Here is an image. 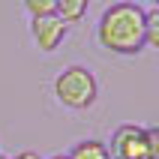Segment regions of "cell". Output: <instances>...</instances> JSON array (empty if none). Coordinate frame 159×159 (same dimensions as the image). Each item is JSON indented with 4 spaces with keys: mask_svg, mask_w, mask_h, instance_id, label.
I'll list each match as a JSON object with an SVG mask.
<instances>
[{
    "mask_svg": "<svg viewBox=\"0 0 159 159\" xmlns=\"http://www.w3.org/2000/svg\"><path fill=\"white\" fill-rule=\"evenodd\" d=\"M96 42L120 57H135L147 48L144 42V6L135 0H117L102 9L96 21Z\"/></svg>",
    "mask_w": 159,
    "mask_h": 159,
    "instance_id": "obj_1",
    "label": "cell"
},
{
    "mask_svg": "<svg viewBox=\"0 0 159 159\" xmlns=\"http://www.w3.org/2000/svg\"><path fill=\"white\" fill-rule=\"evenodd\" d=\"M51 93L66 111H87L99 99V81L84 63H69L54 75Z\"/></svg>",
    "mask_w": 159,
    "mask_h": 159,
    "instance_id": "obj_2",
    "label": "cell"
},
{
    "mask_svg": "<svg viewBox=\"0 0 159 159\" xmlns=\"http://www.w3.org/2000/svg\"><path fill=\"white\" fill-rule=\"evenodd\" d=\"M105 147L111 159H159L150 150L147 126H138V123H120L111 132V141Z\"/></svg>",
    "mask_w": 159,
    "mask_h": 159,
    "instance_id": "obj_3",
    "label": "cell"
},
{
    "mask_svg": "<svg viewBox=\"0 0 159 159\" xmlns=\"http://www.w3.org/2000/svg\"><path fill=\"white\" fill-rule=\"evenodd\" d=\"M30 39L42 54H54L63 45V39L69 36V27L63 24L57 15H42V18H30Z\"/></svg>",
    "mask_w": 159,
    "mask_h": 159,
    "instance_id": "obj_4",
    "label": "cell"
},
{
    "mask_svg": "<svg viewBox=\"0 0 159 159\" xmlns=\"http://www.w3.org/2000/svg\"><path fill=\"white\" fill-rule=\"evenodd\" d=\"M66 159H111L108 156V147L105 141H99V138H81L69 147Z\"/></svg>",
    "mask_w": 159,
    "mask_h": 159,
    "instance_id": "obj_5",
    "label": "cell"
},
{
    "mask_svg": "<svg viewBox=\"0 0 159 159\" xmlns=\"http://www.w3.org/2000/svg\"><path fill=\"white\" fill-rule=\"evenodd\" d=\"M54 15L66 27L78 24L81 18L87 15V0H54Z\"/></svg>",
    "mask_w": 159,
    "mask_h": 159,
    "instance_id": "obj_6",
    "label": "cell"
},
{
    "mask_svg": "<svg viewBox=\"0 0 159 159\" xmlns=\"http://www.w3.org/2000/svg\"><path fill=\"white\" fill-rule=\"evenodd\" d=\"M144 42L159 48V6H144Z\"/></svg>",
    "mask_w": 159,
    "mask_h": 159,
    "instance_id": "obj_7",
    "label": "cell"
},
{
    "mask_svg": "<svg viewBox=\"0 0 159 159\" xmlns=\"http://www.w3.org/2000/svg\"><path fill=\"white\" fill-rule=\"evenodd\" d=\"M24 12H27L30 18L54 15V0H24Z\"/></svg>",
    "mask_w": 159,
    "mask_h": 159,
    "instance_id": "obj_8",
    "label": "cell"
},
{
    "mask_svg": "<svg viewBox=\"0 0 159 159\" xmlns=\"http://www.w3.org/2000/svg\"><path fill=\"white\" fill-rule=\"evenodd\" d=\"M147 138H150V150L159 156V129L156 126H147Z\"/></svg>",
    "mask_w": 159,
    "mask_h": 159,
    "instance_id": "obj_9",
    "label": "cell"
},
{
    "mask_svg": "<svg viewBox=\"0 0 159 159\" xmlns=\"http://www.w3.org/2000/svg\"><path fill=\"white\" fill-rule=\"evenodd\" d=\"M9 159H42V156H39L36 150H18L15 156H9Z\"/></svg>",
    "mask_w": 159,
    "mask_h": 159,
    "instance_id": "obj_10",
    "label": "cell"
},
{
    "mask_svg": "<svg viewBox=\"0 0 159 159\" xmlns=\"http://www.w3.org/2000/svg\"><path fill=\"white\" fill-rule=\"evenodd\" d=\"M48 159H66V153H51Z\"/></svg>",
    "mask_w": 159,
    "mask_h": 159,
    "instance_id": "obj_11",
    "label": "cell"
},
{
    "mask_svg": "<svg viewBox=\"0 0 159 159\" xmlns=\"http://www.w3.org/2000/svg\"><path fill=\"white\" fill-rule=\"evenodd\" d=\"M0 159H6V156H0Z\"/></svg>",
    "mask_w": 159,
    "mask_h": 159,
    "instance_id": "obj_12",
    "label": "cell"
}]
</instances>
